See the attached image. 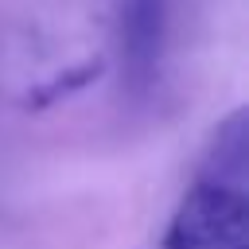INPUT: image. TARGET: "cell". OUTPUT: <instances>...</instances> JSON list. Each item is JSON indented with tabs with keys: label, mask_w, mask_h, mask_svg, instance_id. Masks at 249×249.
<instances>
[{
	"label": "cell",
	"mask_w": 249,
	"mask_h": 249,
	"mask_svg": "<svg viewBox=\"0 0 249 249\" xmlns=\"http://www.w3.org/2000/svg\"><path fill=\"white\" fill-rule=\"evenodd\" d=\"M249 128L233 113L210 140L187 195L179 198L160 249H249Z\"/></svg>",
	"instance_id": "obj_1"
}]
</instances>
